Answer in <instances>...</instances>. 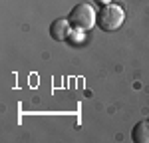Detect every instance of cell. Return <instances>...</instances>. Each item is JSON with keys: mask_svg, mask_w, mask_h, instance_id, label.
Wrapping results in <instances>:
<instances>
[{"mask_svg": "<svg viewBox=\"0 0 149 143\" xmlns=\"http://www.w3.org/2000/svg\"><path fill=\"white\" fill-rule=\"evenodd\" d=\"M123 20H125L123 8L119 4H111L109 2V4H105V6H102L97 10V20H95V24H97V28L103 30V32H115L123 24Z\"/></svg>", "mask_w": 149, "mask_h": 143, "instance_id": "obj_1", "label": "cell"}, {"mask_svg": "<svg viewBox=\"0 0 149 143\" xmlns=\"http://www.w3.org/2000/svg\"><path fill=\"white\" fill-rule=\"evenodd\" d=\"M95 20H97V12L92 8V4H86V2L74 6V10H70L68 14V22L72 30H76V32H86L93 28Z\"/></svg>", "mask_w": 149, "mask_h": 143, "instance_id": "obj_2", "label": "cell"}, {"mask_svg": "<svg viewBox=\"0 0 149 143\" xmlns=\"http://www.w3.org/2000/svg\"><path fill=\"white\" fill-rule=\"evenodd\" d=\"M70 32H72V26H70L68 18H58L50 26V36L56 42H66L70 38Z\"/></svg>", "mask_w": 149, "mask_h": 143, "instance_id": "obj_3", "label": "cell"}, {"mask_svg": "<svg viewBox=\"0 0 149 143\" xmlns=\"http://www.w3.org/2000/svg\"><path fill=\"white\" fill-rule=\"evenodd\" d=\"M133 143H149V121H137L131 129Z\"/></svg>", "mask_w": 149, "mask_h": 143, "instance_id": "obj_4", "label": "cell"}, {"mask_svg": "<svg viewBox=\"0 0 149 143\" xmlns=\"http://www.w3.org/2000/svg\"><path fill=\"white\" fill-rule=\"evenodd\" d=\"M95 2H97V4H102V6H105V4H109L111 0H95Z\"/></svg>", "mask_w": 149, "mask_h": 143, "instance_id": "obj_5", "label": "cell"}]
</instances>
